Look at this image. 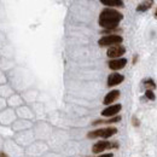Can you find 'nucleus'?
Masks as SVG:
<instances>
[{
	"label": "nucleus",
	"instance_id": "f257e3e1",
	"mask_svg": "<svg viewBox=\"0 0 157 157\" xmlns=\"http://www.w3.org/2000/svg\"><path fill=\"white\" fill-rule=\"evenodd\" d=\"M123 16L114 9H104L99 16V25L106 28L109 30L117 27V24L122 21Z\"/></svg>",
	"mask_w": 157,
	"mask_h": 157
},
{
	"label": "nucleus",
	"instance_id": "f03ea898",
	"mask_svg": "<svg viewBox=\"0 0 157 157\" xmlns=\"http://www.w3.org/2000/svg\"><path fill=\"white\" fill-rule=\"evenodd\" d=\"M117 133V129L115 127H106V128H101V129H97V131H93V132H90L87 134L88 138H110L113 137L114 134Z\"/></svg>",
	"mask_w": 157,
	"mask_h": 157
},
{
	"label": "nucleus",
	"instance_id": "7ed1b4c3",
	"mask_svg": "<svg viewBox=\"0 0 157 157\" xmlns=\"http://www.w3.org/2000/svg\"><path fill=\"white\" fill-rule=\"evenodd\" d=\"M122 36H120V35H115V34H113V35H105V36H103L101 39L98 41L99 46H101V47H104V46H115V45H120L121 42H122Z\"/></svg>",
	"mask_w": 157,
	"mask_h": 157
},
{
	"label": "nucleus",
	"instance_id": "20e7f679",
	"mask_svg": "<svg viewBox=\"0 0 157 157\" xmlns=\"http://www.w3.org/2000/svg\"><path fill=\"white\" fill-rule=\"evenodd\" d=\"M117 143H110V141H105V140H103V141H98V143H96L94 145H93V147H92V151L94 152V154H99V152H101V151H105L106 149H113V147H117Z\"/></svg>",
	"mask_w": 157,
	"mask_h": 157
},
{
	"label": "nucleus",
	"instance_id": "39448f33",
	"mask_svg": "<svg viewBox=\"0 0 157 157\" xmlns=\"http://www.w3.org/2000/svg\"><path fill=\"white\" fill-rule=\"evenodd\" d=\"M124 52H126V48H124L123 46H121V45H115V46L109 47L106 55H108V57H110V58L118 59L122 55H124Z\"/></svg>",
	"mask_w": 157,
	"mask_h": 157
},
{
	"label": "nucleus",
	"instance_id": "423d86ee",
	"mask_svg": "<svg viewBox=\"0 0 157 157\" xmlns=\"http://www.w3.org/2000/svg\"><path fill=\"white\" fill-rule=\"evenodd\" d=\"M121 109H122L121 104L110 105V106H108L106 109H104V110L101 111V115L105 116V117H115V115L121 111Z\"/></svg>",
	"mask_w": 157,
	"mask_h": 157
},
{
	"label": "nucleus",
	"instance_id": "0eeeda50",
	"mask_svg": "<svg viewBox=\"0 0 157 157\" xmlns=\"http://www.w3.org/2000/svg\"><path fill=\"white\" fill-rule=\"evenodd\" d=\"M108 64H109V68H110L111 70H120V69H122V68L126 67V64H127V59L126 58L113 59V60H110Z\"/></svg>",
	"mask_w": 157,
	"mask_h": 157
},
{
	"label": "nucleus",
	"instance_id": "6e6552de",
	"mask_svg": "<svg viewBox=\"0 0 157 157\" xmlns=\"http://www.w3.org/2000/svg\"><path fill=\"white\" fill-rule=\"evenodd\" d=\"M123 80H124V76H123V75L117 74V73H113V74H110L109 78H108V86H109V87H113V86L120 85Z\"/></svg>",
	"mask_w": 157,
	"mask_h": 157
},
{
	"label": "nucleus",
	"instance_id": "1a4fd4ad",
	"mask_svg": "<svg viewBox=\"0 0 157 157\" xmlns=\"http://www.w3.org/2000/svg\"><path fill=\"white\" fill-rule=\"evenodd\" d=\"M120 97V91L117 90H114V91H111V92H109L106 96H105V98H104V101H103V104H105V105H109V104H111V103H114L116 99Z\"/></svg>",
	"mask_w": 157,
	"mask_h": 157
},
{
	"label": "nucleus",
	"instance_id": "9d476101",
	"mask_svg": "<svg viewBox=\"0 0 157 157\" xmlns=\"http://www.w3.org/2000/svg\"><path fill=\"white\" fill-rule=\"evenodd\" d=\"M100 2L105 6H117V7H123L124 4L121 0H100Z\"/></svg>",
	"mask_w": 157,
	"mask_h": 157
},
{
	"label": "nucleus",
	"instance_id": "9b49d317",
	"mask_svg": "<svg viewBox=\"0 0 157 157\" xmlns=\"http://www.w3.org/2000/svg\"><path fill=\"white\" fill-rule=\"evenodd\" d=\"M152 4H154V1H144V2H141V4L138 5L137 11L138 12H144V11L149 10L152 6Z\"/></svg>",
	"mask_w": 157,
	"mask_h": 157
},
{
	"label": "nucleus",
	"instance_id": "f8f14e48",
	"mask_svg": "<svg viewBox=\"0 0 157 157\" xmlns=\"http://www.w3.org/2000/svg\"><path fill=\"white\" fill-rule=\"evenodd\" d=\"M121 121V116H115V117H111L110 120H106V121H103V120H98V121H94L93 124H100V123H116Z\"/></svg>",
	"mask_w": 157,
	"mask_h": 157
},
{
	"label": "nucleus",
	"instance_id": "ddd939ff",
	"mask_svg": "<svg viewBox=\"0 0 157 157\" xmlns=\"http://www.w3.org/2000/svg\"><path fill=\"white\" fill-rule=\"evenodd\" d=\"M144 87L146 88V91H152V90L156 88V83L152 78H147V80L144 81Z\"/></svg>",
	"mask_w": 157,
	"mask_h": 157
},
{
	"label": "nucleus",
	"instance_id": "4468645a",
	"mask_svg": "<svg viewBox=\"0 0 157 157\" xmlns=\"http://www.w3.org/2000/svg\"><path fill=\"white\" fill-rule=\"evenodd\" d=\"M146 98L150 99V100H155V94H154V92L152 91H146Z\"/></svg>",
	"mask_w": 157,
	"mask_h": 157
},
{
	"label": "nucleus",
	"instance_id": "2eb2a0df",
	"mask_svg": "<svg viewBox=\"0 0 157 157\" xmlns=\"http://www.w3.org/2000/svg\"><path fill=\"white\" fill-rule=\"evenodd\" d=\"M114 155L113 154H103V155H100L99 157H113Z\"/></svg>",
	"mask_w": 157,
	"mask_h": 157
},
{
	"label": "nucleus",
	"instance_id": "dca6fc26",
	"mask_svg": "<svg viewBox=\"0 0 157 157\" xmlns=\"http://www.w3.org/2000/svg\"><path fill=\"white\" fill-rule=\"evenodd\" d=\"M133 124H134L136 127H138V126H139V123H138V120L136 117H133Z\"/></svg>",
	"mask_w": 157,
	"mask_h": 157
},
{
	"label": "nucleus",
	"instance_id": "f3484780",
	"mask_svg": "<svg viewBox=\"0 0 157 157\" xmlns=\"http://www.w3.org/2000/svg\"><path fill=\"white\" fill-rule=\"evenodd\" d=\"M0 157H9V156H7L6 154H4V152H1V151H0Z\"/></svg>",
	"mask_w": 157,
	"mask_h": 157
},
{
	"label": "nucleus",
	"instance_id": "a211bd4d",
	"mask_svg": "<svg viewBox=\"0 0 157 157\" xmlns=\"http://www.w3.org/2000/svg\"><path fill=\"white\" fill-rule=\"evenodd\" d=\"M155 17L157 18V9H156V11H155Z\"/></svg>",
	"mask_w": 157,
	"mask_h": 157
}]
</instances>
